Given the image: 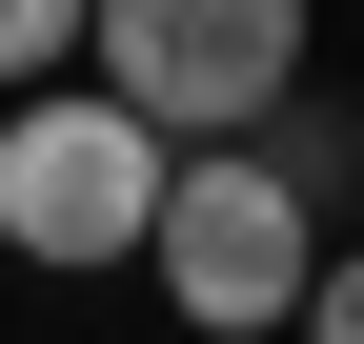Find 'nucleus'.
Wrapping results in <instances>:
<instances>
[{"label": "nucleus", "instance_id": "f257e3e1", "mask_svg": "<svg viewBox=\"0 0 364 344\" xmlns=\"http://www.w3.org/2000/svg\"><path fill=\"white\" fill-rule=\"evenodd\" d=\"M162 183H182V142H162L142 102H102V81L0 102V264H41V284L142 264V243H162Z\"/></svg>", "mask_w": 364, "mask_h": 344}, {"label": "nucleus", "instance_id": "f03ea898", "mask_svg": "<svg viewBox=\"0 0 364 344\" xmlns=\"http://www.w3.org/2000/svg\"><path fill=\"white\" fill-rule=\"evenodd\" d=\"M142 284L182 304V344H284V324H304V284H324V203H304L263 142H203V162L162 183Z\"/></svg>", "mask_w": 364, "mask_h": 344}, {"label": "nucleus", "instance_id": "7ed1b4c3", "mask_svg": "<svg viewBox=\"0 0 364 344\" xmlns=\"http://www.w3.org/2000/svg\"><path fill=\"white\" fill-rule=\"evenodd\" d=\"M81 81L142 102L182 162L263 142V122L304 102V0H102V21H81Z\"/></svg>", "mask_w": 364, "mask_h": 344}, {"label": "nucleus", "instance_id": "20e7f679", "mask_svg": "<svg viewBox=\"0 0 364 344\" xmlns=\"http://www.w3.org/2000/svg\"><path fill=\"white\" fill-rule=\"evenodd\" d=\"M81 21H102V0H0V102H41V81H81Z\"/></svg>", "mask_w": 364, "mask_h": 344}, {"label": "nucleus", "instance_id": "39448f33", "mask_svg": "<svg viewBox=\"0 0 364 344\" xmlns=\"http://www.w3.org/2000/svg\"><path fill=\"white\" fill-rule=\"evenodd\" d=\"M304 344H364V243H324V284H304Z\"/></svg>", "mask_w": 364, "mask_h": 344}]
</instances>
